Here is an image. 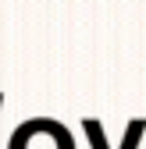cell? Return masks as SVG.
Masks as SVG:
<instances>
[{
  "instance_id": "6da1fadb",
  "label": "cell",
  "mask_w": 146,
  "mask_h": 149,
  "mask_svg": "<svg viewBox=\"0 0 146 149\" xmlns=\"http://www.w3.org/2000/svg\"><path fill=\"white\" fill-rule=\"evenodd\" d=\"M11 149H75L68 128L61 121H50V117H32L25 124L14 128V139Z\"/></svg>"
},
{
  "instance_id": "7a4b0ae2",
  "label": "cell",
  "mask_w": 146,
  "mask_h": 149,
  "mask_svg": "<svg viewBox=\"0 0 146 149\" xmlns=\"http://www.w3.org/2000/svg\"><path fill=\"white\" fill-rule=\"evenodd\" d=\"M142 128H146V121H128V128H125V142H121V149H135V146H139V139H142Z\"/></svg>"
},
{
  "instance_id": "3957f363",
  "label": "cell",
  "mask_w": 146,
  "mask_h": 149,
  "mask_svg": "<svg viewBox=\"0 0 146 149\" xmlns=\"http://www.w3.org/2000/svg\"><path fill=\"white\" fill-rule=\"evenodd\" d=\"M86 132H89V142H93V149H111V146H103V132H100V121L89 117L86 121Z\"/></svg>"
},
{
  "instance_id": "277c9868",
  "label": "cell",
  "mask_w": 146,
  "mask_h": 149,
  "mask_svg": "<svg viewBox=\"0 0 146 149\" xmlns=\"http://www.w3.org/2000/svg\"><path fill=\"white\" fill-rule=\"evenodd\" d=\"M0 100H4V96H0Z\"/></svg>"
}]
</instances>
